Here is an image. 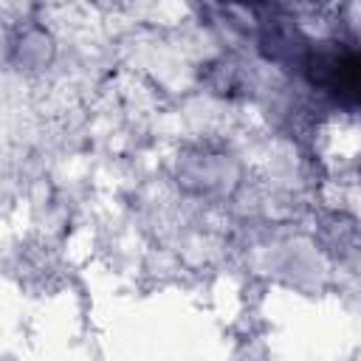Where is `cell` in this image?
I'll list each match as a JSON object with an SVG mask.
<instances>
[{
    "instance_id": "cell-1",
    "label": "cell",
    "mask_w": 361,
    "mask_h": 361,
    "mask_svg": "<svg viewBox=\"0 0 361 361\" xmlns=\"http://www.w3.org/2000/svg\"><path fill=\"white\" fill-rule=\"evenodd\" d=\"M313 82L324 85L336 96L355 102L358 99V56L347 54H324L313 62Z\"/></svg>"
}]
</instances>
